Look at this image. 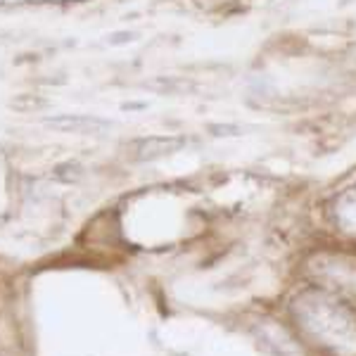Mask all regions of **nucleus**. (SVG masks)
Wrapping results in <instances>:
<instances>
[{"label":"nucleus","instance_id":"obj_1","mask_svg":"<svg viewBox=\"0 0 356 356\" xmlns=\"http://www.w3.org/2000/svg\"><path fill=\"white\" fill-rule=\"evenodd\" d=\"M332 221L342 233L356 235V186L347 188L332 200Z\"/></svg>","mask_w":356,"mask_h":356},{"label":"nucleus","instance_id":"obj_4","mask_svg":"<svg viewBox=\"0 0 356 356\" xmlns=\"http://www.w3.org/2000/svg\"><path fill=\"white\" fill-rule=\"evenodd\" d=\"M129 41H134V33H129V31H119V33H112L110 36L112 45H122V43H129Z\"/></svg>","mask_w":356,"mask_h":356},{"label":"nucleus","instance_id":"obj_3","mask_svg":"<svg viewBox=\"0 0 356 356\" xmlns=\"http://www.w3.org/2000/svg\"><path fill=\"white\" fill-rule=\"evenodd\" d=\"M186 145V138H174V136H154V138H143L136 143V157L138 159H157L164 154H171Z\"/></svg>","mask_w":356,"mask_h":356},{"label":"nucleus","instance_id":"obj_2","mask_svg":"<svg viewBox=\"0 0 356 356\" xmlns=\"http://www.w3.org/2000/svg\"><path fill=\"white\" fill-rule=\"evenodd\" d=\"M48 126L65 134H100V131L110 129V122L97 117H81V114H62V117L48 119Z\"/></svg>","mask_w":356,"mask_h":356}]
</instances>
